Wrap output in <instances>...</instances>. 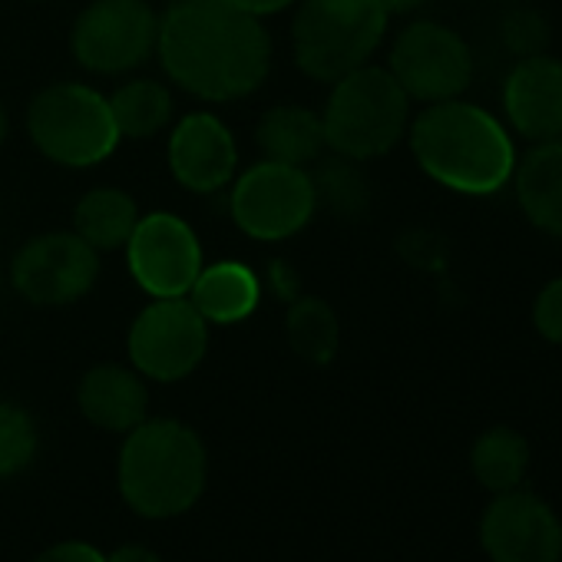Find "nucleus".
<instances>
[{"label":"nucleus","instance_id":"1","mask_svg":"<svg viewBox=\"0 0 562 562\" xmlns=\"http://www.w3.org/2000/svg\"><path fill=\"white\" fill-rule=\"evenodd\" d=\"M156 57L166 77L202 103L251 97L271 70V37L232 0H169Z\"/></svg>","mask_w":562,"mask_h":562},{"label":"nucleus","instance_id":"2","mask_svg":"<svg viewBox=\"0 0 562 562\" xmlns=\"http://www.w3.org/2000/svg\"><path fill=\"white\" fill-rule=\"evenodd\" d=\"M417 166L443 189L460 195H493L509 186L516 143L483 106L467 100L427 103L407 126Z\"/></svg>","mask_w":562,"mask_h":562},{"label":"nucleus","instance_id":"3","mask_svg":"<svg viewBox=\"0 0 562 562\" xmlns=\"http://www.w3.org/2000/svg\"><path fill=\"white\" fill-rule=\"evenodd\" d=\"M209 457L199 434L179 420L136 424L120 450V493L146 519H169L195 506Z\"/></svg>","mask_w":562,"mask_h":562},{"label":"nucleus","instance_id":"4","mask_svg":"<svg viewBox=\"0 0 562 562\" xmlns=\"http://www.w3.org/2000/svg\"><path fill=\"white\" fill-rule=\"evenodd\" d=\"M328 153L368 162L387 156L411 126V97L387 67H358L331 83L322 110Z\"/></svg>","mask_w":562,"mask_h":562},{"label":"nucleus","instance_id":"5","mask_svg":"<svg viewBox=\"0 0 562 562\" xmlns=\"http://www.w3.org/2000/svg\"><path fill=\"white\" fill-rule=\"evenodd\" d=\"M387 11L381 0H299L292 47L295 64L318 83H335L371 64L387 37Z\"/></svg>","mask_w":562,"mask_h":562},{"label":"nucleus","instance_id":"6","mask_svg":"<svg viewBox=\"0 0 562 562\" xmlns=\"http://www.w3.org/2000/svg\"><path fill=\"white\" fill-rule=\"evenodd\" d=\"M27 133L41 156L67 169L100 166L123 143L110 110V97L77 80L50 83L31 100Z\"/></svg>","mask_w":562,"mask_h":562},{"label":"nucleus","instance_id":"7","mask_svg":"<svg viewBox=\"0 0 562 562\" xmlns=\"http://www.w3.org/2000/svg\"><path fill=\"white\" fill-rule=\"evenodd\" d=\"M318 212L308 169L285 162H251L228 182V215L241 235L255 241H285L299 235Z\"/></svg>","mask_w":562,"mask_h":562},{"label":"nucleus","instance_id":"8","mask_svg":"<svg viewBox=\"0 0 562 562\" xmlns=\"http://www.w3.org/2000/svg\"><path fill=\"white\" fill-rule=\"evenodd\" d=\"M159 11L153 0H93L70 27L77 64L97 77H126L156 57Z\"/></svg>","mask_w":562,"mask_h":562},{"label":"nucleus","instance_id":"9","mask_svg":"<svg viewBox=\"0 0 562 562\" xmlns=\"http://www.w3.org/2000/svg\"><path fill=\"white\" fill-rule=\"evenodd\" d=\"M100 278V251L70 232H41L27 238L11 261V285L41 308L83 302Z\"/></svg>","mask_w":562,"mask_h":562},{"label":"nucleus","instance_id":"10","mask_svg":"<svg viewBox=\"0 0 562 562\" xmlns=\"http://www.w3.org/2000/svg\"><path fill=\"white\" fill-rule=\"evenodd\" d=\"M209 351V322L189 299H153L130 325V364L149 381L189 378Z\"/></svg>","mask_w":562,"mask_h":562},{"label":"nucleus","instance_id":"11","mask_svg":"<svg viewBox=\"0 0 562 562\" xmlns=\"http://www.w3.org/2000/svg\"><path fill=\"white\" fill-rule=\"evenodd\" d=\"M387 70L411 97V103H440L457 100L470 87L473 57L453 27L437 21H414L394 37Z\"/></svg>","mask_w":562,"mask_h":562},{"label":"nucleus","instance_id":"12","mask_svg":"<svg viewBox=\"0 0 562 562\" xmlns=\"http://www.w3.org/2000/svg\"><path fill=\"white\" fill-rule=\"evenodd\" d=\"M123 251L133 281L149 299H186L205 265L195 228L176 212L139 215Z\"/></svg>","mask_w":562,"mask_h":562},{"label":"nucleus","instance_id":"13","mask_svg":"<svg viewBox=\"0 0 562 562\" xmlns=\"http://www.w3.org/2000/svg\"><path fill=\"white\" fill-rule=\"evenodd\" d=\"M480 546L490 562H559L562 522L546 499L516 486L483 509Z\"/></svg>","mask_w":562,"mask_h":562},{"label":"nucleus","instance_id":"14","mask_svg":"<svg viewBox=\"0 0 562 562\" xmlns=\"http://www.w3.org/2000/svg\"><path fill=\"white\" fill-rule=\"evenodd\" d=\"M169 172L172 179L195 192V195H212L228 189V182L238 172V143L232 130L215 116V113H189L182 116L166 146Z\"/></svg>","mask_w":562,"mask_h":562},{"label":"nucleus","instance_id":"15","mask_svg":"<svg viewBox=\"0 0 562 562\" xmlns=\"http://www.w3.org/2000/svg\"><path fill=\"white\" fill-rule=\"evenodd\" d=\"M509 130L529 143L562 136V60L549 54L522 57L503 83Z\"/></svg>","mask_w":562,"mask_h":562},{"label":"nucleus","instance_id":"16","mask_svg":"<svg viewBox=\"0 0 562 562\" xmlns=\"http://www.w3.org/2000/svg\"><path fill=\"white\" fill-rule=\"evenodd\" d=\"M83 417L110 434H130L146 420L149 391L136 368L123 364H97L83 374L77 391Z\"/></svg>","mask_w":562,"mask_h":562},{"label":"nucleus","instance_id":"17","mask_svg":"<svg viewBox=\"0 0 562 562\" xmlns=\"http://www.w3.org/2000/svg\"><path fill=\"white\" fill-rule=\"evenodd\" d=\"M186 299L209 322V328L212 325H238L258 312L261 278L245 261L222 258V261L202 265Z\"/></svg>","mask_w":562,"mask_h":562},{"label":"nucleus","instance_id":"18","mask_svg":"<svg viewBox=\"0 0 562 562\" xmlns=\"http://www.w3.org/2000/svg\"><path fill=\"white\" fill-rule=\"evenodd\" d=\"M509 182L522 215L539 232L562 238V136L532 143V149L516 159Z\"/></svg>","mask_w":562,"mask_h":562},{"label":"nucleus","instance_id":"19","mask_svg":"<svg viewBox=\"0 0 562 562\" xmlns=\"http://www.w3.org/2000/svg\"><path fill=\"white\" fill-rule=\"evenodd\" d=\"M255 146L261 149V159L312 169L328 153L322 113L295 103L271 106L255 123Z\"/></svg>","mask_w":562,"mask_h":562},{"label":"nucleus","instance_id":"20","mask_svg":"<svg viewBox=\"0 0 562 562\" xmlns=\"http://www.w3.org/2000/svg\"><path fill=\"white\" fill-rule=\"evenodd\" d=\"M139 205L136 199L120 189V186H97L90 189L77 209H74V232L93 245L100 255L103 251H123L136 222H139Z\"/></svg>","mask_w":562,"mask_h":562},{"label":"nucleus","instance_id":"21","mask_svg":"<svg viewBox=\"0 0 562 562\" xmlns=\"http://www.w3.org/2000/svg\"><path fill=\"white\" fill-rule=\"evenodd\" d=\"M110 110L123 139H153L172 123L176 100L166 83L149 77H130L113 90Z\"/></svg>","mask_w":562,"mask_h":562},{"label":"nucleus","instance_id":"22","mask_svg":"<svg viewBox=\"0 0 562 562\" xmlns=\"http://www.w3.org/2000/svg\"><path fill=\"white\" fill-rule=\"evenodd\" d=\"M470 470L480 486L490 493H506L522 486L529 470V443L513 427H490L473 440L470 450Z\"/></svg>","mask_w":562,"mask_h":562},{"label":"nucleus","instance_id":"23","mask_svg":"<svg viewBox=\"0 0 562 562\" xmlns=\"http://www.w3.org/2000/svg\"><path fill=\"white\" fill-rule=\"evenodd\" d=\"M318 209L325 205L338 218H361L371 209V182L358 159L325 153L312 169Z\"/></svg>","mask_w":562,"mask_h":562},{"label":"nucleus","instance_id":"24","mask_svg":"<svg viewBox=\"0 0 562 562\" xmlns=\"http://www.w3.org/2000/svg\"><path fill=\"white\" fill-rule=\"evenodd\" d=\"M285 335H289L292 351L305 358L308 364L335 361L338 345H341V325H338L335 308L315 295H299L295 302H289Z\"/></svg>","mask_w":562,"mask_h":562},{"label":"nucleus","instance_id":"25","mask_svg":"<svg viewBox=\"0 0 562 562\" xmlns=\"http://www.w3.org/2000/svg\"><path fill=\"white\" fill-rule=\"evenodd\" d=\"M34 453H37L34 417L11 401H0V480L31 467Z\"/></svg>","mask_w":562,"mask_h":562},{"label":"nucleus","instance_id":"26","mask_svg":"<svg viewBox=\"0 0 562 562\" xmlns=\"http://www.w3.org/2000/svg\"><path fill=\"white\" fill-rule=\"evenodd\" d=\"M503 41L506 47L522 60V57H536V54H546V44H549V27L546 21L536 14V11H513L506 21H503Z\"/></svg>","mask_w":562,"mask_h":562},{"label":"nucleus","instance_id":"27","mask_svg":"<svg viewBox=\"0 0 562 562\" xmlns=\"http://www.w3.org/2000/svg\"><path fill=\"white\" fill-rule=\"evenodd\" d=\"M532 328L539 331V338L562 348V274L552 278L549 285L536 295V302H532Z\"/></svg>","mask_w":562,"mask_h":562},{"label":"nucleus","instance_id":"28","mask_svg":"<svg viewBox=\"0 0 562 562\" xmlns=\"http://www.w3.org/2000/svg\"><path fill=\"white\" fill-rule=\"evenodd\" d=\"M37 562H106V555L90 542L70 539V542H57V546L44 549L37 555Z\"/></svg>","mask_w":562,"mask_h":562},{"label":"nucleus","instance_id":"29","mask_svg":"<svg viewBox=\"0 0 562 562\" xmlns=\"http://www.w3.org/2000/svg\"><path fill=\"white\" fill-rule=\"evenodd\" d=\"M268 289H271V295H278L281 302H295V299L302 295L299 271H295L285 258L271 261V268H268Z\"/></svg>","mask_w":562,"mask_h":562},{"label":"nucleus","instance_id":"30","mask_svg":"<svg viewBox=\"0 0 562 562\" xmlns=\"http://www.w3.org/2000/svg\"><path fill=\"white\" fill-rule=\"evenodd\" d=\"M232 4H238L245 14H251V18L265 21V18H271V14H281V11L295 8L299 0H232Z\"/></svg>","mask_w":562,"mask_h":562},{"label":"nucleus","instance_id":"31","mask_svg":"<svg viewBox=\"0 0 562 562\" xmlns=\"http://www.w3.org/2000/svg\"><path fill=\"white\" fill-rule=\"evenodd\" d=\"M106 562H162L153 549H146V546H120L113 555H106Z\"/></svg>","mask_w":562,"mask_h":562},{"label":"nucleus","instance_id":"32","mask_svg":"<svg viewBox=\"0 0 562 562\" xmlns=\"http://www.w3.org/2000/svg\"><path fill=\"white\" fill-rule=\"evenodd\" d=\"M427 0H381V8L387 11V18H407L414 11H420Z\"/></svg>","mask_w":562,"mask_h":562},{"label":"nucleus","instance_id":"33","mask_svg":"<svg viewBox=\"0 0 562 562\" xmlns=\"http://www.w3.org/2000/svg\"><path fill=\"white\" fill-rule=\"evenodd\" d=\"M8 133H11V120H8V110H4V103H0V146L8 143Z\"/></svg>","mask_w":562,"mask_h":562}]
</instances>
